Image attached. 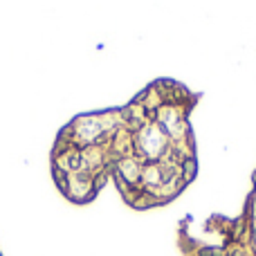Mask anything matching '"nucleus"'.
Instances as JSON below:
<instances>
[{"mask_svg":"<svg viewBox=\"0 0 256 256\" xmlns=\"http://www.w3.org/2000/svg\"><path fill=\"white\" fill-rule=\"evenodd\" d=\"M200 99L186 84L160 76L124 106L74 117L56 140L92 146L126 207L160 209L176 202L198 176L191 115Z\"/></svg>","mask_w":256,"mask_h":256,"instance_id":"f257e3e1","label":"nucleus"},{"mask_svg":"<svg viewBox=\"0 0 256 256\" xmlns=\"http://www.w3.org/2000/svg\"><path fill=\"white\" fill-rule=\"evenodd\" d=\"M176 238L182 256H256V168L236 216H186Z\"/></svg>","mask_w":256,"mask_h":256,"instance_id":"f03ea898","label":"nucleus"}]
</instances>
